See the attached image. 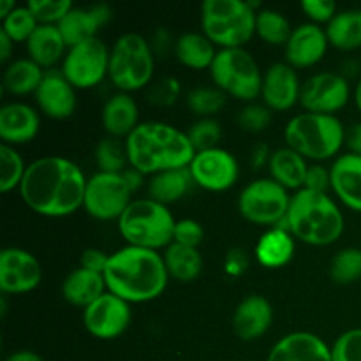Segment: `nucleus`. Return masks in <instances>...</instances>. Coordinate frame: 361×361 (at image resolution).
I'll list each match as a JSON object with an SVG mask.
<instances>
[{
  "instance_id": "1",
  "label": "nucleus",
  "mask_w": 361,
  "mask_h": 361,
  "mask_svg": "<svg viewBox=\"0 0 361 361\" xmlns=\"http://www.w3.org/2000/svg\"><path fill=\"white\" fill-rule=\"evenodd\" d=\"M87 182L76 162L62 155H44L28 164L18 190L34 214L62 219L83 208Z\"/></svg>"
},
{
  "instance_id": "20",
  "label": "nucleus",
  "mask_w": 361,
  "mask_h": 361,
  "mask_svg": "<svg viewBox=\"0 0 361 361\" xmlns=\"http://www.w3.org/2000/svg\"><path fill=\"white\" fill-rule=\"evenodd\" d=\"M41 130V115L27 102H6L0 108V140L2 145L20 147L35 140Z\"/></svg>"
},
{
  "instance_id": "15",
  "label": "nucleus",
  "mask_w": 361,
  "mask_h": 361,
  "mask_svg": "<svg viewBox=\"0 0 361 361\" xmlns=\"http://www.w3.org/2000/svg\"><path fill=\"white\" fill-rule=\"evenodd\" d=\"M130 319V303L109 291L83 310L85 330L99 341H115L122 337L129 328Z\"/></svg>"
},
{
  "instance_id": "21",
  "label": "nucleus",
  "mask_w": 361,
  "mask_h": 361,
  "mask_svg": "<svg viewBox=\"0 0 361 361\" xmlns=\"http://www.w3.org/2000/svg\"><path fill=\"white\" fill-rule=\"evenodd\" d=\"M113 18V11L106 4L87 7H73L59 23L60 34L63 35L67 48L81 44V42L97 39V34Z\"/></svg>"
},
{
  "instance_id": "45",
  "label": "nucleus",
  "mask_w": 361,
  "mask_h": 361,
  "mask_svg": "<svg viewBox=\"0 0 361 361\" xmlns=\"http://www.w3.org/2000/svg\"><path fill=\"white\" fill-rule=\"evenodd\" d=\"M204 240V229L194 219H180L175 224V233H173V242L185 247H194L200 249Z\"/></svg>"
},
{
  "instance_id": "29",
  "label": "nucleus",
  "mask_w": 361,
  "mask_h": 361,
  "mask_svg": "<svg viewBox=\"0 0 361 361\" xmlns=\"http://www.w3.org/2000/svg\"><path fill=\"white\" fill-rule=\"evenodd\" d=\"M270 178L288 190H302L305 187L309 162L305 157L289 147H282L274 150L268 164Z\"/></svg>"
},
{
  "instance_id": "57",
  "label": "nucleus",
  "mask_w": 361,
  "mask_h": 361,
  "mask_svg": "<svg viewBox=\"0 0 361 361\" xmlns=\"http://www.w3.org/2000/svg\"><path fill=\"white\" fill-rule=\"evenodd\" d=\"M355 102H356V108H358V111L361 113V78L358 80V83H356V88H355Z\"/></svg>"
},
{
  "instance_id": "24",
  "label": "nucleus",
  "mask_w": 361,
  "mask_h": 361,
  "mask_svg": "<svg viewBox=\"0 0 361 361\" xmlns=\"http://www.w3.org/2000/svg\"><path fill=\"white\" fill-rule=\"evenodd\" d=\"M334 196L345 208L361 214V157L360 155L342 154L334 161L330 168Z\"/></svg>"
},
{
  "instance_id": "23",
  "label": "nucleus",
  "mask_w": 361,
  "mask_h": 361,
  "mask_svg": "<svg viewBox=\"0 0 361 361\" xmlns=\"http://www.w3.org/2000/svg\"><path fill=\"white\" fill-rule=\"evenodd\" d=\"M267 361H334L331 348L310 331H291L274 344Z\"/></svg>"
},
{
  "instance_id": "49",
  "label": "nucleus",
  "mask_w": 361,
  "mask_h": 361,
  "mask_svg": "<svg viewBox=\"0 0 361 361\" xmlns=\"http://www.w3.org/2000/svg\"><path fill=\"white\" fill-rule=\"evenodd\" d=\"M109 256L111 254H106L101 249H87L81 254L80 267L87 268L90 271H97V274H104L106 267L109 263Z\"/></svg>"
},
{
  "instance_id": "34",
  "label": "nucleus",
  "mask_w": 361,
  "mask_h": 361,
  "mask_svg": "<svg viewBox=\"0 0 361 361\" xmlns=\"http://www.w3.org/2000/svg\"><path fill=\"white\" fill-rule=\"evenodd\" d=\"M324 32L331 48L341 51L361 48V9L338 11Z\"/></svg>"
},
{
  "instance_id": "10",
  "label": "nucleus",
  "mask_w": 361,
  "mask_h": 361,
  "mask_svg": "<svg viewBox=\"0 0 361 361\" xmlns=\"http://www.w3.org/2000/svg\"><path fill=\"white\" fill-rule=\"evenodd\" d=\"M289 190L271 178H257L247 183L238 197V212L247 222L277 228L284 226L291 207Z\"/></svg>"
},
{
  "instance_id": "39",
  "label": "nucleus",
  "mask_w": 361,
  "mask_h": 361,
  "mask_svg": "<svg viewBox=\"0 0 361 361\" xmlns=\"http://www.w3.org/2000/svg\"><path fill=\"white\" fill-rule=\"evenodd\" d=\"M330 277L338 286L358 282L361 279V249L345 247L338 250L330 263Z\"/></svg>"
},
{
  "instance_id": "44",
  "label": "nucleus",
  "mask_w": 361,
  "mask_h": 361,
  "mask_svg": "<svg viewBox=\"0 0 361 361\" xmlns=\"http://www.w3.org/2000/svg\"><path fill=\"white\" fill-rule=\"evenodd\" d=\"M334 361H361V328H351L338 335L331 345Z\"/></svg>"
},
{
  "instance_id": "58",
  "label": "nucleus",
  "mask_w": 361,
  "mask_h": 361,
  "mask_svg": "<svg viewBox=\"0 0 361 361\" xmlns=\"http://www.w3.org/2000/svg\"><path fill=\"white\" fill-rule=\"evenodd\" d=\"M240 361H245V360H240Z\"/></svg>"
},
{
  "instance_id": "4",
  "label": "nucleus",
  "mask_w": 361,
  "mask_h": 361,
  "mask_svg": "<svg viewBox=\"0 0 361 361\" xmlns=\"http://www.w3.org/2000/svg\"><path fill=\"white\" fill-rule=\"evenodd\" d=\"M286 228L302 243L328 247L342 236L345 219L337 200L330 194L302 189L291 197Z\"/></svg>"
},
{
  "instance_id": "11",
  "label": "nucleus",
  "mask_w": 361,
  "mask_h": 361,
  "mask_svg": "<svg viewBox=\"0 0 361 361\" xmlns=\"http://www.w3.org/2000/svg\"><path fill=\"white\" fill-rule=\"evenodd\" d=\"M133 196L122 173L115 175L97 171L87 182L83 208L95 221L118 222L127 207L133 203Z\"/></svg>"
},
{
  "instance_id": "26",
  "label": "nucleus",
  "mask_w": 361,
  "mask_h": 361,
  "mask_svg": "<svg viewBox=\"0 0 361 361\" xmlns=\"http://www.w3.org/2000/svg\"><path fill=\"white\" fill-rule=\"evenodd\" d=\"M296 238L291 235L288 228L277 226L270 228L259 236L256 247H254V256L256 261L263 268L268 270H277L291 263L295 257Z\"/></svg>"
},
{
  "instance_id": "42",
  "label": "nucleus",
  "mask_w": 361,
  "mask_h": 361,
  "mask_svg": "<svg viewBox=\"0 0 361 361\" xmlns=\"http://www.w3.org/2000/svg\"><path fill=\"white\" fill-rule=\"evenodd\" d=\"M27 6L39 25H56V27L74 7L71 0H30Z\"/></svg>"
},
{
  "instance_id": "18",
  "label": "nucleus",
  "mask_w": 361,
  "mask_h": 361,
  "mask_svg": "<svg viewBox=\"0 0 361 361\" xmlns=\"http://www.w3.org/2000/svg\"><path fill=\"white\" fill-rule=\"evenodd\" d=\"M34 97L39 113L51 120H67L76 111V88L67 81L62 71H46Z\"/></svg>"
},
{
  "instance_id": "28",
  "label": "nucleus",
  "mask_w": 361,
  "mask_h": 361,
  "mask_svg": "<svg viewBox=\"0 0 361 361\" xmlns=\"http://www.w3.org/2000/svg\"><path fill=\"white\" fill-rule=\"evenodd\" d=\"M67 44L56 25H39L27 41L28 59L34 60L44 71L55 69L67 55Z\"/></svg>"
},
{
  "instance_id": "52",
  "label": "nucleus",
  "mask_w": 361,
  "mask_h": 361,
  "mask_svg": "<svg viewBox=\"0 0 361 361\" xmlns=\"http://www.w3.org/2000/svg\"><path fill=\"white\" fill-rule=\"evenodd\" d=\"M345 147L349 152L361 157V122L351 126V129L345 130Z\"/></svg>"
},
{
  "instance_id": "35",
  "label": "nucleus",
  "mask_w": 361,
  "mask_h": 361,
  "mask_svg": "<svg viewBox=\"0 0 361 361\" xmlns=\"http://www.w3.org/2000/svg\"><path fill=\"white\" fill-rule=\"evenodd\" d=\"M293 30L288 18L277 9H259L256 16V35L270 46H286Z\"/></svg>"
},
{
  "instance_id": "41",
  "label": "nucleus",
  "mask_w": 361,
  "mask_h": 361,
  "mask_svg": "<svg viewBox=\"0 0 361 361\" xmlns=\"http://www.w3.org/2000/svg\"><path fill=\"white\" fill-rule=\"evenodd\" d=\"M187 136H189L194 150L204 152L219 147L222 136H224V130L215 118H200L190 126Z\"/></svg>"
},
{
  "instance_id": "30",
  "label": "nucleus",
  "mask_w": 361,
  "mask_h": 361,
  "mask_svg": "<svg viewBox=\"0 0 361 361\" xmlns=\"http://www.w3.org/2000/svg\"><path fill=\"white\" fill-rule=\"evenodd\" d=\"M215 48L217 46L203 32H185L173 44L176 60L183 67L192 71H210L212 63L219 53Z\"/></svg>"
},
{
  "instance_id": "54",
  "label": "nucleus",
  "mask_w": 361,
  "mask_h": 361,
  "mask_svg": "<svg viewBox=\"0 0 361 361\" xmlns=\"http://www.w3.org/2000/svg\"><path fill=\"white\" fill-rule=\"evenodd\" d=\"M122 175H123V178H126V182H127V185H129V189L133 190V194L136 192V190L140 189L141 185H143V176L145 175H141L140 171H136V169L130 168V166L126 169V171L122 173Z\"/></svg>"
},
{
  "instance_id": "55",
  "label": "nucleus",
  "mask_w": 361,
  "mask_h": 361,
  "mask_svg": "<svg viewBox=\"0 0 361 361\" xmlns=\"http://www.w3.org/2000/svg\"><path fill=\"white\" fill-rule=\"evenodd\" d=\"M6 361H44L41 355L35 351H28V349H21V351H14L7 356Z\"/></svg>"
},
{
  "instance_id": "38",
  "label": "nucleus",
  "mask_w": 361,
  "mask_h": 361,
  "mask_svg": "<svg viewBox=\"0 0 361 361\" xmlns=\"http://www.w3.org/2000/svg\"><path fill=\"white\" fill-rule=\"evenodd\" d=\"M28 166L25 164L20 152L9 145L0 147V192L9 194L11 190L20 189Z\"/></svg>"
},
{
  "instance_id": "5",
  "label": "nucleus",
  "mask_w": 361,
  "mask_h": 361,
  "mask_svg": "<svg viewBox=\"0 0 361 361\" xmlns=\"http://www.w3.org/2000/svg\"><path fill=\"white\" fill-rule=\"evenodd\" d=\"M286 147L298 152L307 161L334 159L345 145V127L337 115L298 113L284 127Z\"/></svg>"
},
{
  "instance_id": "51",
  "label": "nucleus",
  "mask_w": 361,
  "mask_h": 361,
  "mask_svg": "<svg viewBox=\"0 0 361 361\" xmlns=\"http://www.w3.org/2000/svg\"><path fill=\"white\" fill-rule=\"evenodd\" d=\"M271 154L274 152L270 150V147L267 143H256L252 147V150H250V168L256 169V171L268 168Z\"/></svg>"
},
{
  "instance_id": "6",
  "label": "nucleus",
  "mask_w": 361,
  "mask_h": 361,
  "mask_svg": "<svg viewBox=\"0 0 361 361\" xmlns=\"http://www.w3.org/2000/svg\"><path fill=\"white\" fill-rule=\"evenodd\" d=\"M257 11L250 0H204L201 4L203 34L221 49L245 48L256 35Z\"/></svg>"
},
{
  "instance_id": "36",
  "label": "nucleus",
  "mask_w": 361,
  "mask_h": 361,
  "mask_svg": "<svg viewBox=\"0 0 361 361\" xmlns=\"http://www.w3.org/2000/svg\"><path fill=\"white\" fill-rule=\"evenodd\" d=\"M95 166L101 173H120L126 171L129 168V155H127L126 141L118 140V137L106 136L95 145L94 150Z\"/></svg>"
},
{
  "instance_id": "2",
  "label": "nucleus",
  "mask_w": 361,
  "mask_h": 361,
  "mask_svg": "<svg viewBox=\"0 0 361 361\" xmlns=\"http://www.w3.org/2000/svg\"><path fill=\"white\" fill-rule=\"evenodd\" d=\"M106 288L127 303H147L166 291L169 274L157 250L126 245L109 256Z\"/></svg>"
},
{
  "instance_id": "7",
  "label": "nucleus",
  "mask_w": 361,
  "mask_h": 361,
  "mask_svg": "<svg viewBox=\"0 0 361 361\" xmlns=\"http://www.w3.org/2000/svg\"><path fill=\"white\" fill-rule=\"evenodd\" d=\"M175 224L168 207L150 197H140L133 200L118 219V233L127 245L159 252L173 243Z\"/></svg>"
},
{
  "instance_id": "17",
  "label": "nucleus",
  "mask_w": 361,
  "mask_h": 361,
  "mask_svg": "<svg viewBox=\"0 0 361 361\" xmlns=\"http://www.w3.org/2000/svg\"><path fill=\"white\" fill-rule=\"evenodd\" d=\"M302 83L296 69L289 63H271L263 73L261 101L271 111H289L300 102Z\"/></svg>"
},
{
  "instance_id": "48",
  "label": "nucleus",
  "mask_w": 361,
  "mask_h": 361,
  "mask_svg": "<svg viewBox=\"0 0 361 361\" xmlns=\"http://www.w3.org/2000/svg\"><path fill=\"white\" fill-rule=\"evenodd\" d=\"M331 185L330 168H324L321 164H310L307 171L305 187L303 189L316 190V192H328Z\"/></svg>"
},
{
  "instance_id": "13",
  "label": "nucleus",
  "mask_w": 361,
  "mask_h": 361,
  "mask_svg": "<svg viewBox=\"0 0 361 361\" xmlns=\"http://www.w3.org/2000/svg\"><path fill=\"white\" fill-rule=\"evenodd\" d=\"M351 99V85L341 73L323 71L302 83L300 104L307 113L335 115Z\"/></svg>"
},
{
  "instance_id": "56",
  "label": "nucleus",
  "mask_w": 361,
  "mask_h": 361,
  "mask_svg": "<svg viewBox=\"0 0 361 361\" xmlns=\"http://www.w3.org/2000/svg\"><path fill=\"white\" fill-rule=\"evenodd\" d=\"M16 7V4L13 0H0V18H6L7 14L13 13V9Z\"/></svg>"
},
{
  "instance_id": "3",
  "label": "nucleus",
  "mask_w": 361,
  "mask_h": 361,
  "mask_svg": "<svg viewBox=\"0 0 361 361\" xmlns=\"http://www.w3.org/2000/svg\"><path fill=\"white\" fill-rule=\"evenodd\" d=\"M129 166L141 175L189 168L196 150L187 133L166 122H141L126 140Z\"/></svg>"
},
{
  "instance_id": "33",
  "label": "nucleus",
  "mask_w": 361,
  "mask_h": 361,
  "mask_svg": "<svg viewBox=\"0 0 361 361\" xmlns=\"http://www.w3.org/2000/svg\"><path fill=\"white\" fill-rule=\"evenodd\" d=\"M162 257H164L169 279H175L183 284L194 282L203 271V256H201L200 249H194V247H185L173 242L171 245L166 247Z\"/></svg>"
},
{
  "instance_id": "31",
  "label": "nucleus",
  "mask_w": 361,
  "mask_h": 361,
  "mask_svg": "<svg viewBox=\"0 0 361 361\" xmlns=\"http://www.w3.org/2000/svg\"><path fill=\"white\" fill-rule=\"evenodd\" d=\"M192 185L194 180L190 176L189 168L168 169V171H161L157 175L150 176L147 192L150 200L157 201L164 207H169V204L182 200Z\"/></svg>"
},
{
  "instance_id": "53",
  "label": "nucleus",
  "mask_w": 361,
  "mask_h": 361,
  "mask_svg": "<svg viewBox=\"0 0 361 361\" xmlns=\"http://www.w3.org/2000/svg\"><path fill=\"white\" fill-rule=\"evenodd\" d=\"M13 49H14V42L6 32L0 30V62L2 63H11V56H13Z\"/></svg>"
},
{
  "instance_id": "16",
  "label": "nucleus",
  "mask_w": 361,
  "mask_h": 361,
  "mask_svg": "<svg viewBox=\"0 0 361 361\" xmlns=\"http://www.w3.org/2000/svg\"><path fill=\"white\" fill-rule=\"evenodd\" d=\"M42 282L41 261L21 247H6L0 252L2 295H27Z\"/></svg>"
},
{
  "instance_id": "27",
  "label": "nucleus",
  "mask_w": 361,
  "mask_h": 361,
  "mask_svg": "<svg viewBox=\"0 0 361 361\" xmlns=\"http://www.w3.org/2000/svg\"><path fill=\"white\" fill-rule=\"evenodd\" d=\"M104 293H108L104 275L90 271L87 268H74L62 282L63 300L71 305L81 307L83 310L95 300L101 298Z\"/></svg>"
},
{
  "instance_id": "47",
  "label": "nucleus",
  "mask_w": 361,
  "mask_h": 361,
  "mask_svg": "<svg viewBox=\"0 0 361 361\" xmlns=\"http://www.w3.org/2000/svg\"><path fill=\"white\" fill-rule=\"evenodd\" d=\"M302 11L307 18L310 20V23L314 25H328L334 20L337 11V4L334 0H303L302 2Z\"/></svg>"
},
{
  "instance_id": "19",
  "label": "nucleus",
  "mask_w": 361,
  "mask_h": 361,
  "mask_svg": "<svg viewBox=\"0 0 361 361\" xmlns=\"http://www.w3.org/2000/svg\"><path fill=\"white\" fill-rule=\"evenodd\" d=\"M328 48L330 42L324 28L309 21L293 30L288 44L284 46L286 63L293 69H309L324 59Z\"/></svg>"
},
{
  "instance_id": "40",
  "label": "nucleus",
  "mask_w": 361,
  "mask_h": 361,
  "mask_svg": "<svg viewBox=\"0 0 361 361\" xmlns=\"http://www.w3.org/2000/svg\"><path fill=\"white\" fill-rule=\"evenodd\" d=\"M37 27V20L32 14V11L28 9V6H16L13 13L7 14L2 20V28L0 30L6 32L13 39L14 44L16 42H25L27 44V41L32 37V34H34Z\"/></svg>"
},
{
  "instance_id": "50",
  "label": "nucleus",
  "mask_w": 361,
  "mask_h": 361,
  "mask_svg": "<svg viewBox=\"0 0 361 361\" xmlns=\"http://www.w3.org/2000/svg\"><path fill=\"white\" fill-rule=\"evenodd\" d=\"M249 268V257L243 250L235 249L226 256L224 259V270L229 277H242Z\"/></svg>"
},
{
  "instance_id": "12",
  "label": "nucleus",
  "mask_w": 361,
  "mask_h": 361,
  "mask_svg": "<svg viewBox=\"0 0 361 361\" xmlns=\"http://www.w3.org/2000/svg\"><path fill=\"white\" fill-rule=\"evenodd\" d=\"M109 51L111 48L99 37L81 42L67 49L60 71L76 90L95 88L108 76Z\"/></svg>"
},
{
  "instance_id": "37",
  "label": "nucleus",
  "mask_w": 361,
  "mask_h": 361,
  "mask_svg": "<svg viewBox=\"0 0 361 361\" xmlns=\"http://www.w3.org/2000/svg\"><path fill=\"white\" fill-rule=\"evenodd\" d=\"M187 108L200 118H214L224 109L228 95L217 87H196L187 94Z\"/></svg>"
},
{
  "instance_id": "46",
  "label": "nucleus",
  "mask_w": 361,
  "mask_h": 361,
  "mask_svg": "<svg viewBox=\"0 0 361 361\" xmlns=\"http://www.w3.org/2000/svg\"><path fill=\"white\" fill-rule=\"evenodd\" d=\"M180 94H182L180 81L173 76H166L162 80L155 81L148 97L157 106H173L178 101Z\"/></svg>"
},
{
  "instance_id": "14",
  "label": "nucleus",
  "mask_w": 361,
  "mask_h": 361,
  "mask_svg": "<svg viewBox=\"0 0 361 361\" xmlns=\"http://www.w3.org/2000/svg\"><path fill=\"white\" fill-rule=\"evenodd\" d=\"M194 185L208 192H224L236 185L240 178V164L229 150L217 147L212 150L196 152L189 164Z\"/></svg>"
},
{
  "instance_id": "8",
  "label": "nucleus",
  "mask_w": 361,
  "mask_h": 361,
  "mask_svg": "<svg viewBox=\"0 0 361 361\" xmlns=\"http://www.w3.org/2000/svg\"><path fill=\"white\" fill-rule=\"evenodd\" d=\"M155 73V53L150 41L136 32L120 35L109 51L108 78L123 94H133L152 83Z\"/></svg>"
},
{
  "instance_id": "32",
  "label": "nucleus",
  "mask_w": 361,
  "mask_h": 361,
  "mask_svg": "<svg viewBox=\"0 0 361 361\" xmlns=\"http://www.w3.org/2000/svg\"><path fill=\"white\" fill-rule=\"evenodd\" d=\"M46 71L39 67L34 60L28 56L25 59H14L7 63L2 78V88L9 95L23 97V95L35 94L44 78Z\"/></svg>"
},
{
  "instance_id": "9",
  "label": "nucleus",
  "mask_w": 361,
  "mask_h": 361,
  "mask_svg": "<svg viewBox=\"0 0 361 361\" xmlns=\"http://www.w3.org/2000/svg\"><path fill=\"white\" fill-rule=\"evenodd\" d=\"M214 87L224 92L228 97L243 102H254L261 97L263 73L256 59L245 48L219 49L210 67Z\"/></svg>"
},
{
  "instance_id": "25",
  "label": "nucleus",
  "mask_w": 361,
  "mask_h": 361,
  "mask_svg": "<svg viewBox=\"0 0 361 361\" xmlns=\"http://www.w3.org/2000/svg\"><path fill=\"white\" fill-rule=\"evenodd\" d=\"M101 122L108 136L127 140L141 123L137 102L133 95L123 92L111 95L102 106Z\"/></svg>"
},
{
  "instance_id": "22",
  "label": "nucleus",
  "mask_w": 361,
  "mask_h": 361,
  "mask_svg": "<svg viewBox=\"0 0 361 361\" xmlns=\"http://www.w3.org/2000/svg\"><path fill=\"white\" fill-rule=\"evenodd\" d=\"M274 323V307L263 295H249L233 312V331L243 342H252L268 334Z\"/></svg>"
},
{
  "instance_id": "43",
  "label": "nucleus",
  "mask_w": 361,
  "mask_h": 361,
  "mask_svg": "<svg viewBox=\"0 0 361 361\" xmlns=\"http://www.w3.org/2000/svg\"><path fill=\"white\" fill-rule=\"evenodd\" d=\"M271 109L267 108L263 102H249L242 108L238 113V126L242 127L245 133L250 134H259L270 127L271 123Z\"/></svg>"
}]
</instances>
